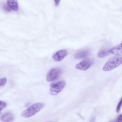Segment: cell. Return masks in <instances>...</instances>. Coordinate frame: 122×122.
<instances>
[{
  "label": "cell",
  "mask_w": 122,
  "mask_h": 122,
  "mask_svg": "<svg viewBox=\"0 0 122 122\" xmlns=\"http://www.w3.org/2000/svg\"><path fill=\"white\" fill-rule=\"evenodd\" d=\"M122 64V55H116L110 58L104 66L103 70L105 71L111 70Z\"/></svg>",
  "instance_id": "1"
},
{
  "label": "cell",
  "mask_w": 122,
  "mask_h": 122,
  "mask_svg": "<svg viewBox=\"0 0 122 122\" xmlns=\"http://www.w3.org/2000/svg\"><path fill=\"white\" fill-rule=\"evenodd\" d=\"M44 104L42 103H36L26 109L21 114L24 117L28 118L32 116L41 110L44 107Z\"/></svg>",
  "instance_id": "2"
},
{
  "label": "cell",
  "mask_w": 122,
  "mask_h": 122,
  "mask_svg": "<svg viewBox=\"0 0 122 122\" xmlns=\"http://www.w3.org/2000/svg\"><path fill=\"white\" fill-rule=\"evenodd\" d=\"M65 85V82L61 81L51 85L50 89V94L53 95H57L63 89Z\"/></svg>",
  "instance_id": "3"
},
{
  "label": "cell",
  "mask_w": 122,
  "mask_h": 122,
  "mask_svg": "<svg viewBox=\"0 0 122 122\" xmlns=\"http://www.w3.org/2000/svg\"><path fill=\"white\" fill-rule=\"evenodd\" d=\"M61 71L58 68H54L51 70L48 73L46 77V80L48 81H54L60 76Z\"/></svg>",
  "instance_id": "4"
},
{
  "label": "cell",
  "mask_w": 122,
  "mask_h": 122,
  "mask_svg": "<svg viewBox=\"0 0 122 122\" xmlns=\"http://www.w3.org/2000/svg\"><path fill=\"white\" fill-rule=\"evenodd\" d=\"M93 62V60L91 59H87L83 61L75 66V68L77 69L85 71L88 69L91 66Z\"/></svg>",
  "instance_id": "5"
},
{
  "label": "cell",
  "mask_w": 122,
  "mask_h": 122,
  "mask_svg": "<svg viewBox=\"0 0 122 122\" xmlns=\"http://www.w3.org/2000/svg\"><path fill=\"white\" fill-rule=\"evenodd\" d=\"M67 51L65 50H62L57 51L52 56L53 59L55 61H59L62 60L67 55Z\"/></svg>",
  "instance_id": "6"
},
{
  "label": "cell",
  "mask_w": 122,
  "mask_h": 122,
  "mask_svg": "<svg viewBox=\"0 0 122 122\" xmlns=\"http://www.w3.org/2000/svg\"><path fill=\"white\" fill-rule=\"evenodd\" d=\"M89 51L87 49H84L79 51L74 55V58L77 59H81L86 57L88 55Z\"/></svg>",
  "instance_id": "7"
},
{
  "label": "cell",
  "mask_w": 122,
  "mask_h": 122,
  "mask_svg": "<svg viewBox=\"0 0 122 122\" xmlns=\"http://www.w3.org/2000/svg\"><path fill=\"white\" fill-rule=\"evenodd\" d=\"M108 52L115 55H120L122 53V43L108 50Z\"/></svg>",
  "instance_id": "8"
},
{
  "label": "cell",
  "mask_w": 122,
  "mask_h": 122,
  "mask_svg": "<svg viewBox=\"0 0 122 122\" xmlns=\"http://www.w3.org/2000/svg\"><path fill=\"white\" fill-rule=\"evenodd\" d=\"M13 114L10 113H6L2 115L0 118V120L4 122H10L14 119Z\"/></svg>",
  "instance_id": "9"
},
{
  "label": "cell",
  "mask_w": 122,
  "mask_h": 122,
  "mask_svg": "<svg viewBox=\"0 0 122 122\" xmlns=\"http://www.w3.org/2000/svg\"><path fill=\"white\" fill-rule=\"evenodd\" d=\"M7 3L11 8L15 11L18 9V6L17 0H7Z\"/></svg>",
  "instance_id": "10"
},
{
  "label": "cell",
  "mask_w": 122,
  "mask_h": 122,
  "mask_svg": "<svg viewBox=\"0 0 122 122\" xmlns=\"http://www.w3.org/2000/svg\"><path fill=\"white\" fill-rule=\"evenodd\" d=\"M110 53L108 50L103 49L101 50L98 53V56L100 58L103 57L108 55Z\"/></svg>",
  "instance_id": "11"
},
{
  "label": "cell",
  "mask_w": 122,
  "mask_h": 122,
  "mask_svg": "<svg viewBox=\"0 0 122 122\" xmlns=\"http://www.w3.org/2000/svg\"><path fill=\"white\" fill-rule=\"evenodd\" d=\"M3 8L5 11L7 12H10L11 10V9L7 4H4L3 5Z\"/></svg>",
  "instance_id": "12"
},
{
  "label": "cell",
  "mask_w": 122,
  "mask_h": 122,
  "mask_svg": "<svg viewBox=\"0 0 122 122\" xmlns=\"http://www.w3.org/2000/svg\"><path fill=\"white\" fill-rule=\"evenodd\" d=\"M122 105V97L119 102L116 108V111L117 113L120 112L121 108Z\"/></svg>",
  "instance_id": "13"
},
{
  "label": "cell",
  "mask_w": 122,
  "mask_h": 122,
  "mask_svg": "<svg viewBox=\"0 0 122 122\" xmlns=\"http://www.w3.org/2000/svg\"><path fill=\"white\" fill-rule=\"evenodd\" d=\"M7 79L6 78H4L0 80V86H2L4 85L6 83Z\"/></svg>",
  "instance_id": "14"
},
{
  "label": "cell",
  "mask_w": 122,
  "mask_h": 122,
  "mask_svg": "<svg viewBox=\"0 0 122 122\" xmlns=\"http://www.w3.org/2000/svg\"><path fill=\"white\" fill-rule=\"evenodd\" d=\"M6 103L4 102L0 101V109L1 110L4 109L6 106Z\"/></svg>",
  "instance_id": "15"
},
{
  "label": "cell",
  "mask_w": 122,
  "mask_h": 122,
  "mask_svg": "<svg viewBox=\"0 0 122 122\" xmlns=\"http://www.w3.org/2000/svg\"><path fill=\"white\" fill-rule=\"evenodd\" d=\"M116 121L118 122H122V114L119 115L117 117Z\"/></svg>",
  "instance_id": "16"
},
{
  "label": "cell",
  "mask_w": 122,
  "mask_h": 122,
  "mask_svg": "<svg viewBox=\"0 0 122 122\" xmlns=\"http://www.w3.org/2000/svg\"><path fill=\"white\" fill-rule=\"evenodd\" d=\"M55 4L56 6H58L60 3V0H54Z\"/></svg>",
  "instance_id": "17"
}]
</instances>
